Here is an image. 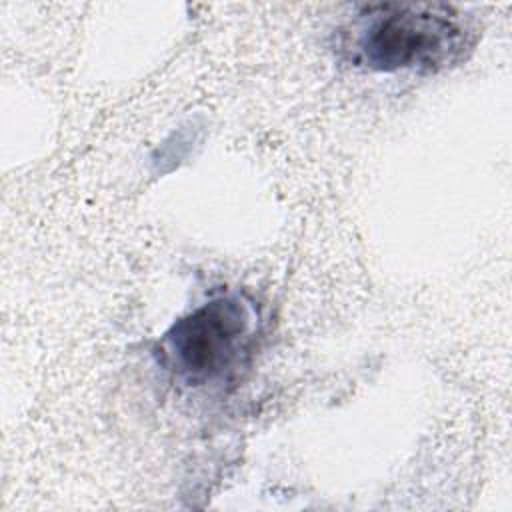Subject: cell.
<instances>
[{"instance_id": "6da1fadb", "label": "cell", "mask_w": 512, "mask_h": 512, "mask_svg": "<svg viewBox=\"0 0 512 512\" xmlns=\"http://www.w3.org/2000/svg\"><path fill=\"white\" fill-rule=\"evenodd\" d=\"M474 46L464 12L440 2H368L340 28V48L354 66L374 72L446 70Z\"/></svg>"}, {"instance_id": "7a4b0ae2", "label": "cell", "mask_w": 512, "mask_h": 512, "mask_svg": "<svg viewBox=\"0 0 512 512\" xmlns=\"http://www.w3.org/2000/svg\"><path fill=\"white\" fill-rule=\"evenodd\" d=\"M254 338L252 304L240 294H222L168 328L160 340V362L184 386H224L248 364Z\"/></svg>"}]
</instances>
